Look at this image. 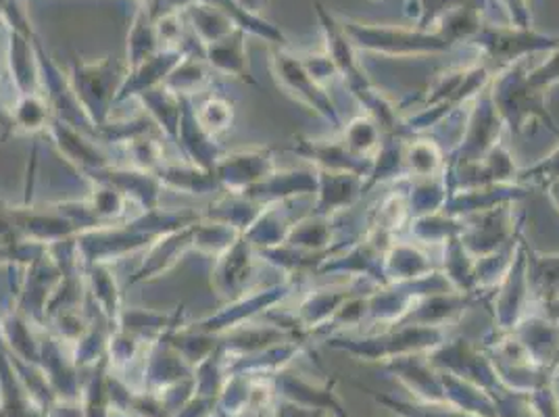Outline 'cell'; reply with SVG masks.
<instances>
[{
    "label": "cell",
    "mask_w": 559,
    "mask_h": 417,
    "mask_svg": "<svg viewBox=\"0 0 559 417\" xmlns=\"http://www.w3.org/2000/svg\"><path fill=\"white\" fill-rule=\"evenodd\" d=\"M487 91L499 116L513 132H522L531 119H543L558 134V126L547 109V93L528 82L526 59L501 68L490 78Z\"/></svg>",
    "instance_id": "6da1fadb"
},
{
    "label": "cell",
    "mask_w": 559,
    "mask_h": 417,
    "mask_svg": "<svg viewBox=\"0 0 559 417\" xmlns=\"http://www.w3.org/2000/svg\"><path fill=\"white\" fill-rule=\"evenodd\" d=\"M444 325L396 324L389 325L380 334L353 341H328V345L341 348L366 361H395L399 357L430 353L444 345Z\"/></svg>",
    "instance_id": "7a4b0ae2"
},
{
    "label": "cell",
    "mask_w": 559,
    "mask_h": 417,
    "mask_svg": "<svg viewBox=\"0 0 559 417\" xmlns=\"http://www.w3.org/2000/svg\"><path fill=\"white\" fill-rule=\"evenodd\" d=\"M357 50L380 52L391 57H421L432 52H443L451 43L437 29L424 27H395V25L361 24L355 20H341Z\"/></svg>",
    "instance_id": "3957f363"
},
{
    "label": "cell",
    "mask_w": 559,
    "mask_h": 417,
    "mask_svg": "<svg viewBox=\"0 0 559 417\" xmlns=\"http://www.w3.org/2000/svg\"><path fill=\"white\" fill-rule=\"evenodd\" d=\"M489 71L480 65L444 71L428 88L424 98V111L405 119L407 132L430 128L435 121L449 116L453 109H460L464 103L474 100L489 86Z\"/></svg>",
    "instance_id": "277c9868"
},
{
    "label": "cell",
    "mask_w": 559,
    "mask_h": 417,
    "mask_svg": "<svg viewBox=\"0 0 559 417\" xmlns=\"http://www.w3.org/2000/svg\"><path fill=\"white\" fill-rule=\"evenodd\" d=\"M469 43L480 48L492 61L501 63V68H508L535 52L558 47L559 38L538 34L533 27L483 25Z\"/></svg>",
    "instance_id": "5b68a950"
},
{
    "label": "cell",
    "mask_w": 559,
    "mask_h": 417,
    "mask_svg": "<svg viewBox=\"0 0 559 417\" xmlns=\"http://www.w3.org/2000/svg\"><path fill=\"white\" fill-rule=\"evenodd\" d=\"M464 139L457 146V155L447 167L455 169L462 165L480 162L489 155L490 151L501 142V134L506 130V121L499 116L489 91L485 88L469 103Z\"/></svg>",
    "instance_id": "8992f818"
},
{
    "label": "cell",
    "mask_w": 559,
    "mask_h": 417,
    "mask_svg": "<svg viewBox=\"0 0 559 417\" xmlns=\"http://www.w3.org/2000/svg\"><path fill=\"white\" fill-rule=\"evenodd\" d=\"M272 68L276 73L278 86H282L286 94H290L305 107L318 111L320 116L326 117L328 121H332L336 128H343L334 103L330 100L326 91L311 78L301 57H295L284 48H276L272 52Z\"/></svg>",
    "instance_id": "52a82bcc"
},
{
    "label": "cell",
    "mask_w": 559,
    "mask_h": 417,
    "mask_svg": "<svg viewBox=\"0 0 559 417\" xmlns=\"http://www.w3.org/2000/svg\"><path fill=\"white\" fill-rule=\"evenodd\" d=\"M510 207L512 203H503L489 211L462 217L464 230L460 234V240L469 255L483 259L501 251L512 242L518 236V228L513 224V213Z\"/></svg>",
    "instance_id": "ba28073f"
},
{
    "label": "cell",
    "mask_w": 559,
    "mask_h": 417,
    "mask_svg": "<svg viewBox=\"0 0 559 417\" xmlns=\"http://www.w3.org/2000/svg\"><path fill=\"white\" fill-rule=\"evenodd\" d=\"M316 9H318V17L322 22L324 38H326V55L332 59L338 75L345 78V84L349 86L350 94L355 98L368 93L373 86L372 80L361 68L359 50L353 45L345 25L338 17H334L330 11H326V7H322L320 2L316 4Z\"/></svg>",
    "instance_id": "9c48e42d"
},
{
    "label": "cell",
    "mask_w": 559,
    "mask_h": 417,
    "mask_svg": "<svg viewBox=\"0 0 559 417\" xmlns=\"http://www.w3.org/2000/svg\"><path fill=\"white\" fill-rule=\"evenodd\" d=\"M272 382H274L278 398L304 405L309 409H322L330 416L334 414L336 417H349L338 394L334 393V380L326 382L324 386H318V384L307 382L299 373L295 376V373L280 370L276 376H272Z\"/></svg>",
    "instance_id": "30bf717a"
},
{
    "label": "cell",
    "mask_w": 559,
    "mask_h": 417,
    "mask_svg": "<svg viewBox=\"0 0 559 417\" xmlns=\"http://www.w3.org/2000/svg\"><path fill=\"white\" fill-rule=\"evenodd\" d=\"M435 274L430 257L419 242H393L382 259L380 276L386 284H407Z\"/></svg>",
    "instance_id": "8fae6325"
},
{
    "label": "cell",
    "mask_w": 559,
    "mask_h": 417,
    "mask_svg": "<svg viewBox=\"0 0 559 417\" xmlns=\"http://www.w3.org/2000/svg\"><path fill=\"white\" fill-rule=\"evenodd\" d=\"M318 213L332 217L338 211L349 208L366 190V180L349 171L318 169Z\"/></svg>",
    "instance_id": "7c38bea8"
},
{
    "label": "cell",
    "mask_w": 559,
    "mask_h": 417,
    "mask_svg": "<svg viewBox=\"0 0 559 417\" xmlns=\"http://www.w3.org/2000/svg\"><path fill=\"white\" fill-rule=\"evenodd\" d=\"M403 162L407 176L412 178H435L447 169L443 151L435 140H405Z\"/></svg>",
    "instance_id": "4fadbf2b"
},
{
    "label": "cell",
    "mask_w": 559,
    "mask_h": 417,
    "mask_svg": "<svg viewBox=\"0 0 559 417\" xmlns=\"http://www.w3.org/2000/svg\"><path fill=\"white\" fill-rule=\"evenodd\" d=\"M382 132L376 126L370 116H357L350 119L349 126H345L343 142L350 153L359 159H373L380 144H382Z\"/></svg>",
    "instance_id": "5bb4252c"
},
{
    "label": "cell",
    "mask_w": 559,
    "mask_h": 417,
    "mask_svg": "<svg viewBox=\"0 0 559 417\" xmlns=\"http://www.w3.org/2000/svg\"><path fill=\"white\" fill-rule=\"evenodd\" d=\"M210 57L211 63H215L217 70L249 80V75H245L247 63H245V50H242V32H236L234 36L230 34L217 43H211Z\"/></svg>",
    "instance_id": "9a60e30c"
},
{
    "label": "cell",
    "mask_w": 559,
    "mask_h": 417,
    "mask_svg": "<svg viewBox=\"0 0 559 417\" xmlns=\"http://www.w3.org/2000/svg\"><path fill=\"white\" fill-rule=\"evenodd\" d=\"M378 403L389 405L395 414L403 417H478L474 414H467L464 409H457L449 403H421V405H412V403H401L389 396L373 394Z\"/></svg>",
    "instance_id": "2e32d148"
},
{
    "label": "cell",
    "mask_w": 559,
    "mask_h": 417,
    "mask_svg": "<svg viewBox=\"0 0 559 417\" xmlns=\"http://www.w3.org/2000/svg\"><path fill=\"white\" fill-rule=\"evenodd\" d=\"M234 111L233 105H228L222 98H211L210 103H205L201 107V111L197 114V123L210 132V134H222L233 126Z\"/></svg>",
    "instance_id": "e0dca14e"
},
{
    "label": "cell",
    "mask_w": 559,
    "mask_h": 417,
    "mask_svg": "<svg viewBox=\"0 0 559 417\" xmlns=\"http://www.w3.org/2000/svg\"><path fill=\"white\" fill-rule=\"evenodd\" d=\"M549 57L536 65L533 70H528V82L538 88V91H549L551 86L559 84V45L551 50H547Z\"/></svg>",
    "instance_id": "ac0fdd59"
},
{
    "label": "cell",
    "mask_w": 559,
    "mask_h": 417,
    "mask_svg": "<svg viewBox=\"0 0 559 417\" xmlns=\"http://www.w3.org/2000/svg\"><path fill=\"white\" fill-rule=\"evenodd\" d=\"M518 180L520 182H549V184L559 180V146L543 162L536 163L524 171H518Z\"/></svg>",
    "instance_id": "d6986e66"
},
{
    "label": "cell",
    "mask_w": 559,
    "mask_h": 417,
    "mask_svg": "<svg viewBox=\"0 0 559 417\" xmlns=\"http://www.w3.org/2000/svg\"><path fill=\"white\" fill-rule=\"evenodd\" d=\"M45 417H88L82 398H55L45 412Z\"/></svg>",
    "instance_id": "ffe728a7"
},
{
    "label": "cell",
    "mask_w": 559,
    "mask_h": 417,
    "mask_svg": "<svg viewBox=\"0 0 559 417\" xmlns=\"http://www.w3.org/2000/svg\"><path fill=\"white\" fill-rule=\"evenodd\" d=\"M276 417H330V414L322 409H309L304 405L278 398L276 401Z\"/></svg>",
    "instance_id": "44dd1931"
},
{
    "label": "cell",
    "mask_w": 559,
    "mask_h": 417,
    "mask_svg": "<svg viewBox=\"0 0 559 417\" xmlns=\"http://www.w3.org/2000/svg\"><path fill=\"white\" fill-rule=\"evenodd\" d=\"M512 17V24L518 27H533L531 22V9H528V0H501Z\"/></svg>",
    "instance_id": "7402d4cb"
},
{
    "label": "cell",
    "mask_w": 559,
    "mask_h": 417,
    "mask_svg": "<svg viewBox=\"0 0 559 417\" xmlns=\"http://www.w3.org/2000/svg\"><path fill=\"white\" fill-rule=\"evenodd\" d=\"M36 107V100L34 98H25L24 103L20 105V116H25V109H34ZM45 117H47V111H36L32 117H25L22 119V123H24L25 128H40V123L45 121Z\"/></svg>",
    "instance_id": "603a6c76"
},
{
    "label": "cell",
    "mask_w": 559,
    "mask_h": 417,
    "mask_svg": "<svg viewBox=\"0 0 559 417\" xmlns=\"http://www.w3.org/2000/svg\"><path fill=\"white\" fill-rule=\"evenodd\" d=\"M240 417H276V405L274 407H265V409H249Z\"/></svg>",
    "instance_id": "cb8c5ba5"
},
{
    "label": "cell",
    "mask_w": 559,
    "mask_h": 417,
    "mask_svg": "<svg viewBox=\"0 0 559 417\" xmlns=\"http://www.w3.org/2000/svg\"><path fill=\"white\" fill-rule=\"evenodd\" d=\"M549 196H551V201L556 203V207L559 208V180L549 184Z\"/></svg>",
    "instance_id": "d4e9b609"
},
{
    "label": "cell",
    "mask_w": 559,
    "mask_h": 417,
    "mask_svg": "<svg viewBox=\"0 0 559 417\" xmlns=\"http://www.w3.org/2000/svg\"><path fill=\"white\" fill-rule=\"evenodd\" d=\"M0 417H2V414H0Z\"/></svg>",
    "instance_id": "484cf974"
}]
</instances>
